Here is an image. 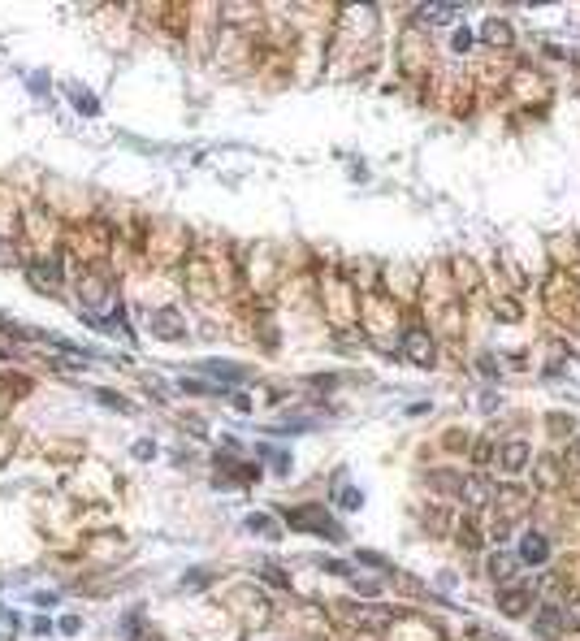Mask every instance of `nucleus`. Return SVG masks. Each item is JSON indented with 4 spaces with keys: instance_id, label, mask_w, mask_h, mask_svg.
Segmentation results:
<instances>
[{
    "instance_id": "obj_27",
    "label": "nucleus",
    "mask_w": 580,
    "mask_h": 641,
    "mask_svg": "<svg viewBox=\"0 0 580 641\" xmlns=\"http://www.w3.org/2000/svg\"><path fill=\"white\" fill-rule=\"evenodd\" d=\"M79 628H83V620H79V615H65V620H61V633H65V637H74Z\"/></svg>"
},
{
    "instance_id": "obj_3",
    "label": "nucleus",
    "mask_w": 580,
    "mask_h": 641,
    "mask_svg": "<svg viewBox=\"0 0 580 641\" xmlns=\"http://www.w3.org/2000/svg\"><path fill=\"white\" fill-rule=\"evenodd\" d=\"M572 628H576V620H572L563 607H554V602H546V607L533 611V633H541V637H567Z\"/></svg>"
},
{
    "instance_id": "obj_25",
    "label": "nucleus",
    "mask_w": 580,
    "mask_h": 641,
    "mask_svg": "<svg viewBox=\"0 0 580 641\" xmlns=\"http://www.w3.org/2000/svg\"><path fill=\"white\" fill-rule=\"evenodd\" d=\"M537 481L546 485V490H550V485H559V477H554V459H541V477Z\"/></svg>"
},
{
    "instance_id": "obj_26",
    "label": "nucleus",
    "mask_w": 580,
    "mask_h": 641,
    "mask_svg": "<svg viewBox=\"0 0 580 641\" xmlns=\"http://www.w3.org/2000/svg\"><path fill=\"white\" fill-rule=\"evenodd\" d=\"M360 563H368V568H390V563L382 555H372V550H360Z\"/></svg>"
},
{
    "instance_id": "obj_29",
    "label": "nucleus",
    "mask_w": 580,
    "mask_h": 641,
    "mask_svg": "<svg viewBox=\"0 0 580 641\" xmlns=\"http://www.w3.org/2000/svg\"><path fill=\"white\" fill-rule=\"evenodd\" d=\"M156 455V442H135V459H152Z\"/></svg>"
},
{
    "instance_id": "obj_8",
    "label": "nucleus",
    "mask_w": 580,
    "mask_h": 641,
    "mask_svg": "<svg viewBox=\"0 0 580 641\" xmlns=\"http://www.w3.org/2000/svg\"><path fill=\"white\" fill-rule=\"evenodd\" d=\"M199 373H208L217 386H243V381H247V369H238V364H230V360H204V364H199Z\"/></svg>"
},
{
    "instance_id": "obj_6",
    "label": "nucleus",
    "mask_w": 580,
    "mask_h": 641,
    "mask_svg": "<svg viewBox=\"0 0 580 641\" xmlns=\"http://www.w3.org/2000/svg\"><path fill=\"white\" fill-rule=\"evenodd\" d=\"M403 355H407L412 364H420V369L433 364V343H429L424 329H407V334H403Z\"/></svg>"
},
{
    "instance_id": "obj_20",
    "label": "nucleus",
    "mask_w": 580,
    "mask_h": 641,
    "mask_svg": "<svg viewBox=\"0 0 580 641\" xmlns=\"http://www.w3.org/2000/svg\"><path fill=\"white\" fill-rule=\"evenodd\" d=\"M321 568H325V572H334V576H346V581L356 576V568H351V563H342V559H321Z\"/></svg>"
},
{
    "instance_id": "obj_10",
    "label": "nucleus",
    "mask_w": 580,
    "mask_h": 641,
    "mask_svg": "<svg viewBox=\"0 0 580 641\" xmlns=\"http://www.w3.org/2000/svg\"><path fill=\"white\" fill-rule=\"evenodd\" d=\"M546 555H550V546H546L541 533H524L520 537V559L524 563H546Z\"/></svg>"
},
{
    "instance_id": "obj_4",
    "label": "nucleus",
    "mask_w": 580,
    "mask_h": 641,
    "mask_svg": "<svg viewBox=\"0 0 580 641\" xmlns=\"http://www.w3.org/2000/svg\"><path fill=\"white\" fill-rule=\"evenodd\" d=\"M147 325H152V334L161 343H178L187 334V321H182V312H173V308H156V312L147 317Z\"/></svg>"
},
{
    "instance_id": "obj_32",
    "label": "nucleus",
    "mask_w": 580,
    "mask_h": 641,
    "mask_svg": "<svg viewBox=\"0 0 580 641\" xmlns=\"http://www.w3.org/2000/svg\"><path fill=\"white\" fill-rule=\"evenodd\" d=\"M9 260H13V247H9V243H0V265H9Z\"/></svg>"
},
{
    "instance_id": "obj_14",
    "label": "nucleus",
    "mask_w": 580,
    "mask_h": 641,
    "mask_svg": "<svg viewBox=\"0 0 580 641\" xmlns=\"http://www.w3.org/2000/svg\"><path fill=\"white\" fill-rule=\"evenodd\" d=\"M481 35H485V44H502V48H511V39H515V35H511V27H507V22H498V18H494V22H485V31H481Z\"/></svg>"
},
{
    "instance_id": "obj_7",
    "label": "nucleus",
    "mask_w": 580,
    "mask_h": 641,
    "mask_svg": "<svg viewBox=\"0 0 580 641\" xmlns=\"http://www.w3.org/2000/svg\"><path fill=\"white\" fill-rule=\"evenodd\" d=\"M27 277L35 291H57L61 286V260H35L27 265Z\"/></svg>"
},
{
    "instance_id": "obj_5",
    "label": "nucleus",
    "mask_w": 580,
    "mask_h": 641,
    "mask_svg": "<svg viewBox=\"0 0 580 641\" xmlns=\"http://www.w3.org/2000/svg\"><path fill=\"white\" fill-rule=\"evenodd\" d=\"M537 607L533 598V585H520V589H498V611L511 615V620H520V615H528Z\"/></svg>"
},
{
    "instance_id": "obj_18",
    "label": "nucleus",
    "mask_w": 580,
    "mask_h": 641,
    "mask_svg": "<svg viewBox=\"0 0 580 641\" xmlns=\"http://www.w3.org/2000/svg\"><path fill=\"white\" fill-rule=\"evenodd\" d=\"M459 542H464L468 550H481V533H476V524H472V520H464V524H459Z\"/></svg>"
},
{
    "instance_id": "obj_15",
    "label": "nucleus",
    "mask_w": 580,
    "mask_h": 641,
    "mask_svg": "<svg viewBox=\"0 0 580 641\" xmlns=\"http://www.w3.org/2000/svg\"><path fill=\"white\" fill-rule=\"evenodd\" d=\"M459 498H464V503H472V507H481V503L490 498L485 481H476V477H464V490H459Z\"/></svg>"
},
{
    "instance_id": "obj_9",
    "label": "nucleus",
    "mask_w": 580,
    "mask_h": 641,
    "mask_svg": "<svg viewBox=\"0 0 580 641\" xmlns=\"http://www.w3.org/2000/svg\"><path fill=\"white\" fill-rule=\"evenodd\" d=\"M528 455H533V451H528V442L511 438V442L498 447V468H502V473H520V468L528 464Z\"/></svg>"
},
{
    "instance_id": "obj_30",
    "label": "nucleus",
    "mask_w": 580,
    "mask_h": 641,
    "mask_svg": "<svg viewBox=\"0 0 580 641\" xmlns=\"http://www.w3.org/2000/svg\"><path fill=\"white\" fill-rule=\"evenodd\" d=\"M48 628H53V624H48L43 615H35V620H31V633H48Z\"/></svg>"
},
{
    "instance_id": "obj_19",
    "label": "nucleus",
    "mask_w": 580,
    "mask_h": 641,
    "mask_svg": "<svg viewBox=\"0 0 580 641\" xmlns=\"http://www.w3.org/2000/svg\"><path fill=\"white\" fill-rule=\"evenodd\" d=\"M247 529L251 533H264V537H277V524L269 516H247Z\"/></svg>"
},
{
    "instance_id": "obj_1",
    "label": "nucleus",
    "mask_w": 580,
    "mask_h": 641,
    "mask_svg": "<svg viewBox=\"0 0 580 641\" xmlns=\"http://www.w3.org/2000/svg\"><path fill=\"white\" fill-rule=\"evenodd\" d=\"M338 620L360 628V633H386L394 624V611L390 607H377V602H338Z\"/></svg>"
},
{
    "instance_id": "obj_21",
    "label": "nucleus",
    "mask_w": 580,
    "mask_h": 641,
    "mask_svg": "<svg viewBox=\"0 0 580 641\" xmlns=\"http://www.w3.org/2000/svg\"><path fill=\"white\" fill-rule=\"evenodd\" d=\"M511 568H515V559H511V555H494V559H490V572H494V581H498V576H507Z\"/></svg>"
},
{
    "instance_id": "obj_31",
    "label": "nucleus",
    "mask_w": 580,
    "mask_h": 641,
    "mask_svg": "<svg viewBox=\"0 0 580 641\" xmlns=\"http://www.w3.org/2000/svg\"><path fill=\"white\" fill-rule=\"evenodd\" d=\"M567 464H572V468H580V442H576V447L567 451Z\"/></svg>"
},
{
    "instance_id": "obj_24",
    "label": "nucleus",
    "mask_w": 580,
    "mask_h": 641,
    "mask_svg": "<svg viewBox=\"0 0 580 641\" xmlns=\"http://www.w3.org/2000/svg\"><path fill=\"white\" fill-rule=\"evenodd\" d=\"M260 572H264V581H269V585H277V589H286V585H290V576H282V568H273V563H264Z\"/></svg>"
},
{
    "instance_id": "obj_13",
    "label": "nucleus",
    "mask_w": 580,
    "mask_h": 641,
    "mask_svg": "<svg viewBox=\"0 0 580 641\" xmlns=\"http://www.w3.org/2000/svg\"><path fill=\"white\" fill-rule=\"evenodd\" d=\"M69 100H74V109L87 113V117H95V113H100V100H95V95H87L79 83H69Z\"/></svg>"
},
{
    "instance_id": "obj_11",
    "label": "nucleus",
    "mask_w": 580,
    "mask_h": 641,
    "mask_svg": "<svg viewBox=\"0 0 580 641\" xmlns=\"http://www.w3.org/2000/svg\"><path fill=\"white\" fill-rule=\"evenodd\" d=\"M455 18H459V5H424L420 9V22H433V27H446Z\"/></svg>"
},
{
    "instance_id": "obj_16",
    "label": "nucleus",
    "mask_w": 580,
    "mask_h": 641,
    "mask_svg": "<svg viewBox=\"0 0 580 641\" xmlns=\"http://www.w3.org/2000/svg\"><path fill=\"white\" fill-rule=\"evenodd\" d=\"M91 395H95L100 403H104V407H113V412H126V416H130V412H135V407H130V403H126L121 395H113V390H91Z\"/></svg>"
},
{
    "instance_id": "obj_2",
    "label": "nucleus",
    "mask_w": 580,
    "mask_h": 641,
    "mask_svg": "<svg viewBox=\"0 0 580 641\" xmlns=\"http://www.w3.org/2000/svg\"><path fill=\"white\" fill-rule=\"evenodd\" d=\"M282 520H286L290 529H308V533H316V537H334V542H342V537H346L342 524H338L325 507H286Z\"/></svg>"
},
{
    "instance_id": "obj_23",
    "label": "nucleus",
    "mask_w": 580,
    "mask_h": 641,
    "mask_svg": "<svg viewBox=\"0 0 580 641\" xmlns=\"http://www.w3.org/2000/svg\"><path fill=\"white\" fill-rule=\"evenodd\" d=\"M31 602H35V607H57V602H61V594H57V589H35Z\"/></svg>"
},
{
    "instance_id": "obj_28",
    "label": "nucleus",
    "mask_w": 580,
    "mask_h": 641,
    "mask_svg": "<svg viewBox=\"0 0 580 641\" xmlns=\"http://www.w3.org/2000/svg\"><path fill=\"white\" fill-rule=\"evenodd\" d=\"M450 44H455V53H468V48H472V35H468V31H455V39H450Z\"/></svg>"
},
{
    "instance_id": "obj_12",
    "label": "nucleus",
    "mask_w": 580,
    "mask_h": 641,
    "mask_svg": "<svg viewBox=\"0 0 580 641\" xmlns=\"http://www.w3.org/2000/svg\"><path fill=\"white\" fill-rule=\"evenodd\" d=\"M334 503H338L342 511H360V507H364V494L356 490V485H346V481H342L338 490H334Z\"/></svg>"
},
{
    "instance_id": "obj_22",
    "label": "nucleus",
    "mask_w": 580,
    "mask_h": 641,
    "mask_svg": "<svg viewBox=\"0 0 580 641\" xmlns=\"http://www.w3.org/2000/svg\"><path fill=\"white\" fill-rule=\"evenodd\" d=\"M199 585H208V568H191L182 576V589H199Z\"/></svg>"
},
{
    "instance_id": "obj_17",
    "label": "nucleus",
    "mask_w": 580,
    "mask_h": 641,
    "mask_svg": "<svg viewBox=\"0 0 580 641\" xmlns=\"http://www.w3.org/2000/svg\"><path fill=\"white\" fill-rule=\"evenodd\" d=\"M256 451L269 459V464H273L277 473H290V455H286V451H277V447H256Z\"/></svg>"
}]
</instances>
